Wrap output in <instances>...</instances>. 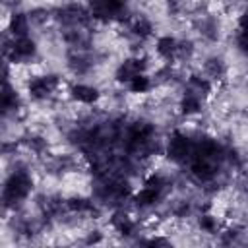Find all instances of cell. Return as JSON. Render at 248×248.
Returning <instances> with one entry per match:
<instances>
[{"mask_svg":"<svg viewBox=\"0 0 248 248\" xmlns=\"http://www.w3.org/2000/svg\"><path fill=\"white\" fill-rule=\"evenodd\" d=\"M72 97L78 101V103H83V105H91L93 101H97V91L89 85H76L72 89Z\"/></svg>","mask_w":248,"mask_h":248,"instance_id":"6da1fadb","label":"cell"}]
</instances>
